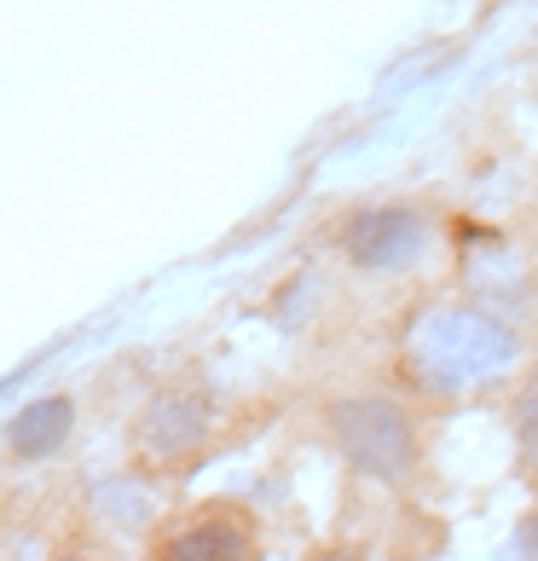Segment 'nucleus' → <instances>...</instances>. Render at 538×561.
I'll return each instance as SVG.
<instances>
[{
  "mask_svg": "<svg viewBox=\"0 0 538 561\" xmlns=\"http://www.w3.org/2000/svg\"><path fill=\"white\" fill-rule=\"evenodd\" d=\"M515 359V336L481 307H428L405 336V370L434 393L474 388Z\"/></svg>",
  "mask_w": 538,
  "mask_h": 561,
  "instance_id": "f257e3e1",
  "label": "nucleus"
},
{
  "mask_svg": "<svg viewBox=\"0 0 538 561\" xmlns=\"http://www.w3.org/2000/svg\"><path fill=\"white\" fill-rule=\"evenodd\" d=\"M330 428H336V446L365 474L394 481V474H405L417 463V428H411V417L394 400H347V405H336Z\"/></svg>",
  "mask_w": 538,
  "mask_h": 561,
  "instance_id": "f03ea898",
  "label": "nucleus"
},
{
  "mask_svg": "<svg viewBox=\"0 0 538 561\" xmlns=\"http://www.w3.org/2000/svg\"><path fill=\"white\" fill-rule=\"evenodd\" d=\"M255 556H261L255 522L232 504H209V510L185 515L151 550V561H255Z\"/></svg>",
  "mask_w": 538,
  "mask_h": 561,
  "instance_id": "7ed1b4c3",
  "label": "nucleus"
},
{
  "mask_svg": "<svg viewBox=\"0 0 538 561\" xmlns=\"http://www.w3.org/2000/svg\"><path fill=\"white\" fill-rule=\"evenodd\" d=\"M347 261L365 266V273H400L423 255L428 243V220L417 209H365L347 226Z\"/></svg>",
  "mask_w": 538,
  "mask_h": 561,
  "instance_id": "20e7f679",
  "label": "nucleus"
},
{
  "mask_svg": "<svg viewBox=\"0 0 538 561\" xmlns=\"http://www.w3.org/2000/svg\"><path fill=\"white\" fill-rule=\"evenodd\" d=\"M70 434V405L65 400H47V405H30L24 417L12 423V451L18 457H41L53 451L58 440Z\"/></svg>",
  "mask_w": 538,
  "mask_h": 561,
  "instance_id": "39448f33",
  "label": "nucleus"
},
{
  "mask_svg": "<svg viewBox=\"0 0 538 561\" xmlns=\"http://www.w3.org/2000/svg\"><path fill=\"white\" fill-rule=\"evenodd\" d=\"M515 428H522V446L533 451V463H538V388L522 400V411H515Z\"/></svg>",
  "mask_w": 538,
  "mask_h": 561,
  "instance_id": "423d86ee",
  "label": "nucleus"
},
{
  "mask_svg": "<svg viewBox=\"0 0 538 561\" xmlns=\"http://www.w3.org/2000/svg\"><path fill=\"white\" fill-rule=\"evenodd\" d=\"M70 561H88V556H70Z\"/></svg>",
  "mask_w": 538,
  "mask_h": 561,
  "instance_id": "0eeeda50",
  "label": "nucleus"
}]
</instances>
